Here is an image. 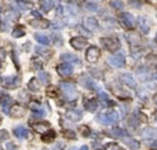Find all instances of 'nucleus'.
<instances>
[{
  "mask_svg": "<svg viewBox=\"0 0 157 150\" xmlns=\"http://www.w3.org/2000/svg\"><path fill=\"white\" fill-rule=\"evenodd\" d=\"M32 25H33L34 28H47V26H48V22L44 20H41V18H39L37 21H33Z\"/></svg>",
  "mask_w": 157,
  "mask_h": 150,
  "instance_id": "nucleus-32",
  "label": "nucleus"
},
{
  "mask_svg": "<svg viewBox=\"0 0 157 150\" xmlns=\"http://www.w3.org/2000/svg\"><path fill=\"white\" fill-rule=\"evenodd\" d=\"M0 150H3V147H0Z\"/></svg>",
  "mask_w": 157,
  "mask_h": 150,
  "instance_id": "nucleus-63",
  "label": "nucleus"
},
{
  "mask_svg": "<svg viewBox=\"0 0 157 150\" xmlns=\"http://www.w3.org/2000/svg\"><path fill=\"white\" fill-rule=\"evenodd\" d=\"M7 149L8 150H18V146L14 145V143H11V142H8V143H7Z\"/></svg>",
  "mask_w": 157,
  "mask_h": 150,
  "instance_id": "nucleus-47",
  "label": "nucleus"
},
{
  "mask_svg": "<svg viewBox=\"0 0 157 150\" xmlns=\"http://www.w3.org/2000/svg\"><path fill=\"white\" fill-rule=\"evenodd\" d=\"M0 123H1V116H0Z\"/></svg>",
  "mask_w": 157,
  "mask_h": 150,
  "instance_id": "nucleus-61",
  "label": "nucleus"
},
{
  "mask_svg": "<svg viewBox=\"0 0 157 150\" xmlns=\"http://www.w3.org/2000/svg\"><path fill=\"white\" fill-rule=\"evenodd\" d=\"M84 8L90 11H97L98 10V6L95 4V3H93V1H86L84 3Z\"/></svg>",
  "mask_w": 157,
  "mask_h": 150,
  "instance_id": "nucleus-35",
  "label": "nucleus"
},
{
  "mask_svg": "<svg viewBox=\"0 0 157 150\" xmlns=\"http://www.w3.org/2000/svg\"><path fill=\"white\" fill-rule=\"evenodd\" d=\"M147 87L149 88H157V80H153V81L147 83Z\"/></svg>",
  "mask_w": 157,
  "mask_h": 150,
  "instance_id": "nucleus-48",
  "label": "nucleus"
},
{
  "mask_svg": "<svg viewBox=\"0 0 157 150\" xmlns=\"http://www.w3.org/2000/svg\"><path fill=\"white\" fill-rule=\"evenodd\" d=\"M83 25L88 32H95V30L98 29V26H99L97 18H94V17H87V18L83 21Z\"/></svg>",
  "mask_w": 157,
  "mask_h": 150,
  "instance_id": "nucleus-7",
  "label": "nucleus"
},
{
  "mask_svg": "<svg viewBox=\"0 0 157 150\" xmlns=\"http://www.w3.org/2000/svg\"><path fill=\"white\" fill-rule=\"evenodd\" d=\"M11 34H13V37H15V39H18V37H22L25 34V29L24 26H15L14 29H13V32H11Z\"/></svg>",
  "mask_w": 157,
  "mask_h": 150,
  "instance_id": "nucleus-26",
  "label": "nucleus"
},
{
  "mask_svg": "<svg viewBox=\"0 0 157 150\" xmlns=\"http://www.w3.org/2000/svg\"><path fill=\"white\" fill-rule=\"evenodd\" d=\"M84 106L88 111H97L98 109V101L97 99H87L84 102Z\"/></svg>",
  "mask_w": 157,
  "mask_h": 150,
  "instance_id": "nucleus-17",
  "label": "nucleus"
},
{
  "mask_svg": "<svg viewBox=\"0 0 157 150\" xmlns=\"http://www.w3.org/2000/svg\"><path fill=\"white\" fill-rule=\"evenodd\" d=\"M30 107H32V110L36 111L37 114H44V110H41L43 107L40 106L39 103H30Z\"/></svg>",
  "mask_w": 157,
  "mask_h": 150,
  "instance_id": "nucleus-36",
  "label": "nucleus"
},
{
  "mask_svg": "<svg viewBox=\"0 0 157 150\" xmlns=\"http://www.w3.org/2000/svg\"><path fill=\"white\" fill-rule=\"evenodd\" d=\"M124 62H125V59H124L123 54H114L108 58V63L113 68H123Z\"/></svg>",
  "mask_w": 157,
  "mask_h": 150,
  "instance_id": "nucleus-3",
  "label": "nucleus"
},
{
  "mask_svg": "<svg viewBox=\"0 0 157 150\" xmlns=\"http://www.w3.org/2000/svg\"><path fill=\"white\" fill-rule=\"evenodd\" d=\"M130 4L131 6H139V1H138V0H130Z\"/></svg>",
  "mask_w": 157,
  "mask_h": 150,
  "instance_id": "nucleus-50",
  "label": "nucleus"
},
{
  "mask_svg": "<svg viewBox=\"0 0 157 150\" xmlns=\"http://www.w3.org/2000/svg\"><path fill=\"white\" fill-rule=\"evenodd\" d=\"M109 136H113V138H127V131H124L123 128H112L110 131L106 132Z\"/></svg>",
  "mask_w": 157,
  "mask_h": 150,
  "instance_id": "nucleus-14",
  "label": "nucleus"
},
{
  "mask_svg": "<svg viewBox=\"0 0 157 150\" xmlns=\"http://www.w3.org/2000/svg\"><path fill=\"white\" fill-rule=\"evenodd\" d=\"M138 22H139L141 30H142L143 33H149V29H150V26H149V24H147L146 18H143V17H139V18H138Z\"/></svg>",
  "mask_w": 157,
  "mask_h": 150,
  "instance_id": "nucleus-23",
  "label": "nucleus"
},
{
  "mask_svg": "<svg viewBox=\"0 0 157 150\" xmlns=\"http://www.w3.org/2000/svg\"><path fill=\"white\" fill-rule=\"evenodd\" d=\"M32 63H33L32 66H33L34 69H40V68H41V62H40V61H37V59H33V61H32Z\"/></svg>",
  "mask_w": 157,
  "mask_h": 150,
  "instance_id": "nucleus-45",
  "label": "nucleus"
},
{
  "mask_svg": "<svg viewBox=\"0 0 157 150\" xmlns=\"http://www.w3.org/2000/svg\"><path fill=\"white\" fill-rule=\"evenodd\" d=\"M94 147H95L97 150H101V149H102V145H98V143H94Z\"/></svg>",
  "mask_w": 157,
  "mask_h": 150,
  "instance_id": "nucleus-52",
  "label": "nucleus"
},
{
  "mask_svg": "<svg viewBox=\"0 0 157 150\" xmlns=\"http://www.w3.org/2000/svg\"><path fill=\"white\" fill-rule=\"evenodd\" d=\"M153 99H154V102H156V103H157V94H156V95H154V98H153Z\"/></svg>",
  "mask_w": 157,
  "mask_h": 150,
  "instance_id": "nucleus-57",
  "label": "nucleus"
},
{
  "mask_svg": "<svg viewBox=\"0 0 157 150\" xmlns=\"http://www.w3.org/2000/svg\"><path fill=\"white\" fill-rule=\"evenodd\" d=\"M124 143L127 146H130V147H132V149H138L139 147V142L135 139H130V138H125L124 139Z\"/></svg>",
  "mask_w": 157,
  "mask_h": 150,
  "instance_id": "nucleus-31",
  "label": "nucleus"
},
{
  "mask_svg": "<svg viewBox=\"0 0 157 150\" xmlns=\"http://www.w3.org/2000/svg\"><path fill=\"white\" fill-rule=\"evenodd\" d=\"M3 99H4V98H1V97H0V105H1V102H3Z\"/></svg>",
  "mask_w": 157,
  "mask_h": 150,
  "instance_id": "nucleus-58",
  "label": "nucleus"
},
{
  "mask_svg": "<svg viewBox=\"0 0 157 150\" xmlns=\"http://www.w3.org/2000/svg\"><path fill=\"white\" fill-rule=\"evenodd\" d=\"M145 63H146L147 68L157 70V55L156 54H147L145 57Z\"/></svg>",
  "mask_w": 157,
  "mask_h": 150,
  "instance_id": "nucleus-12",
  "label": "nucleus"
},
{
  "mask_svg": "<svg viewBox=\"0 0 157 150\" xmlns=\"http://www.w3.org/2000/svg\"><path fill=\"white\" fill-rule=\"evenodd\" d=\"M55 136H57L55 131L48 130V131H46V134L41 136V140H43V142H53V140L55 139Z\"/></svg>",
  "mask_w": 157,
  "mask_h": 150,
  "instance_id": "nucleus-22",
  "label": "nucleus"
},
{
  "mask_svg": "<svg viewBox=\"0 0 157 150\" xmlns=\"http://www.w3.org/2000/svg\"><path fill=\"white\" fill-rule=\"evenodd\" d=\"M13 106V99H11L10 97H6L4 99H3V102H1V107H3V111L4 113H8L10 111V107Z\"/></svg>",
  "mask_w": 157,
  "mask_h": 150,
  "instance_id": "nucleus-24",
  "label": "nucleus"
},
{
  "mask_svg": "<svg viewBox=\"0 0 157 150\" xmlns=\"http://www.w3.org/2000/svg\"><path fill=\"white\" fill-rule=\"evenodd\" d=\"M80 150H88V147H87V146H81V147H80Z\"/></svg>",
  "mask_w": 157,
  "mask_h": 150,
  "instance_id": "nucleus-55",
  "label": "nucleus"
},
{
  "mask_svg": "<svg viewBox=\"0 0 157 150\" xmlns=\"http://www.w3.org/2000/svg\"><path fill=\"white\" fill-rule=\"evenodd\" d=\"M101 44L108 50L109 53H116L121 46L118 39H116V37H103V39H101Z\"/></svg>",
  "mask_w": 157,
  "mask_h": 150,
  "instance_id": "nucleus-1",
  "label": "nucleus"
},
{
  "mask_svg": "<svg viewBox=\"0 0 157 150\" xmlns=\"http://www.w3.org/2000/svg\"><path fill=\"white\" fill-rule=\"evenodd\" d=\"M66 117H68L69 120L72 121H77L81 118V111L78 110H69L68 113H66Z\"/></svg>",
  "mask_w": 157,
  "mask_h": 150,
  "instance_id": "nucleus-21",
  "label": "nucleus"
},
{
  "mask_svg": "<svg viewBox=\"0 0 157 150\" xmlns=\"http://www.w3.org/2000/svg\"><path fill=\"white\" fill-rule=\"evenodd\" d=\"M105 116H106V120H108V124H116L118 120H120V117H118V113L116 110H109L108 113H105Z\"/></svg>",
  "mask_w": 157,
  "mask_h": 150,
  "instance_id": "nucleus-15",
  "label": "nucleus"
},
{
  "mask_svg": "<svg viewBox=\"0 0 157 150\" xmlns=\"http://www.w3.org/2000/svg\"><path fill=\"white\" fill-rule=\"evenodd\" d=\"M28 87H29L30 91H34V92H37L40 90L39 83H37V80H34V79H30V80H29V83H28Z\"/></svg>",
  "mask_w": 157,
  "mask_h": 150,
  "instance_id": "nucleus-29",
  "label": "nucleus"
},
{
  "mask_svg": "<svg viewBox=\"0 0 157 150\" xmlns=\"http://www.w3.org/2000/svg\"><path fill=\"white\" fill-rule=\"evenodd\" d=\"M32 15H33V17H36V18H37V20H39V18H41V17H40V14L39 13H37V11H32Z\"/></svg>",
  "mask_w": 157,
  "mask_h": 150,
  "instance_id": "nucleus-51",
  "label": "nucleus"
},
{
  "mask_svg": "<svg viewBox=\"0 0 157 150\" xmlns=\"http://www.w3.org/2000/svg\"><path fill=\"white\" fill-rule=\"evenodd\" d=\"M81 130H83V135L84 136H88L90 132H91V130H88V127H86V125L81 127Z\"/></svg>",
  "mask_w": 157,
  "mask_h": 150,
  "instance_id": "nucleus-46",
  "label": "nucleus"
},
{
  "mask_svg": "<svg viewBox=\"0 0 157 150\" xmlns=\"http://www.w3.org/2000/svg\"><path fill=\"white\" fill-rule=\"evenodd\" d=\"M57 73H58L61 77H68L73 73V66L72 63H61L57 66Z\"/></svg>",
  "mask_w": 157,
  "mask_h": 150,
  "instance_id": "nucleus-5",
  "label": "nucleus"
},
{
  "mask_svg": "<svg viewBox=\"0 0 157 150\" xmlns=\"http://www.w3.org/2000/svg\"><path fill=\"white\" fill-rule=\"evenodd\" d=\"M105 149L106 150H123V147L117 143H108V145L105 146Z\"/></svg>",
  "mask_w": 157,
  "mask_h": 150,
  "instance_id": "nucleus-38",
  "label": "nucleus"
},
{
  "mask_svg": "<svg viewBox=\"0 0 157 150\" xmlns=\"http://www.w3.org/2000/svg\"><path fill=\"white\" fill-rule=\"evenodd\" d=\"M70 1H76V0H70Z\"/></svg>",
  "mask_w": 157,
  "mask_h": 150,
  "instance_id": "nucleus-62",
  "label": "nucleus"
},
{
  "mask_svg": "<svg viewBox=\"0 0 157 150\" xmlns=\"http://www.w3.org/2000/svg\"><path fill=\"white\" fill-rule=\"evenodd\" d=\"M37 80H39L41 84H44V86H48L50 84V74L47 72H43V70H40L39 74H37Z\"/></svg>",
  "mask_w": 157,
  "mask_h": 150,
  "instance_id": "nucleus-20",
  "label": "nucleus"
},
{
  "mask_svg": "<svg viewBox=\"0 0 157 150\" xmlns=\"http://www.w3.org/2000/svg\"><path fill=\"white\" fill-rule=\"evenodd\" d=\"M68 150H80V149H77V147H70V149H68Z\"/></svg>",
  "mask_w": 157,
  "mask_h": 150,
  "instance_id": "nucleus-56",
  "label": "nucleus"
},
{
  "mask_svg": "<svg viewBox=\"0 0 157 150\" xmlns=\"http://www.w3.org/2000/svg\"><path fill=\"white\" fill-rule=\"evenodd\" d=\"M40 6H41V10L43 11H51L53 10V7H54V4H53V1L51 0H41L40 1Z\"/></svg>",
  "mask_w": 157,
  "mask_h": 150,
  "instance_id": "nucleus-27",
  "label": "nucleus"
},
{
  "mask_svg": "<svg viewBox=\"0 0 157 150\" xmlns=\"http://www.w3.org/2000/svg\"><path fill=\"white\" fill-rule=\"evenodd\" d=\"M6 17H7V18H11V21L18 18V15L15 14V13H13V11H7V13H6Z\"/></svg>",
  "mask_w": 157,
  "mask_h": 150,
  "instance_id": "nucleus-43",
  "label": "nucleus"
},
{
  "mask_svg": "<svg viewBox=\"0 0 157 150\" xmlns=\"http://www.w3.org/2000/svg\"><path fill=\"white\" fill-rule=\"evenodd\" d=\"M1 10H3V8H1V6H0V13H1Z\"/></svg>",
  "mask_w": 157,
  "mask_h": 150,
  "instance_id": "nucleus-59",
  "label": "nucleus"
},
{
  "mask_svg": "<svg viewBox=\"0 0 157 150\" xmlns=\"http://www.w3.org/2000/svg\"><path fill=\"white\" fill-rule=\"evenodd\" d=\"M120 21H121V24H123L127 29H134V28H135V18H134V15H131L130 13H123V14L120 15Z\"/></svg>",
  "mask_w": 157,
  "mask_h": 150,
  "instance_id": "nucleus-4",
  "label": "nucleus"
},
{
  "mask_svg": "<svg viewBox=\"0 0 157 150\" xmlns=\"http://www.w3.org/2000/svg\"><path fill=\"white\" fill-rule=\"evenodd\" d=\"M65 136L69 138V139H74V138H76V134H74L73 131H66V132H65Z\"/></svg>",
  "mask_w": 157,
  "mask_h": 150,
  "instance_id": "nucleus-44",
  "label": "nucleus"
},
{
  "mask_svg": "<svg viewBox=\"0 0 157 150\" xmlns=\"http://www.w3.org/2000/svg\"><path fill=\"white\" fill-rule=\"evenodd\" d=\"M34 39L37 40L41 46H48L50 44V39L46 36V34H40V33H37V34H34Z\"/></svg>",
  "mask_w": 157,
  "mask_h": 150,
  "instance_id": "nucleus-28",
  "label": "nucleus"
},
{
  "mask_svg": "<svg viewBox=\"0 0 157 150\" xmlns=\"http://www.w3.org/2000/svg\"><path fill=\"white\" fill-rule=\"evenodd\" d=\"M152 147H154V149H157V140H154L152 143Z\"/></svg>",
  "mask_w": 157,
  "mask_h": 150,
  "instance_id": "nucleus-53",
  "label": "nucleus"
},
{
  "mask_svg": "<svg viewBox=\"0 0 157 150\" xmlns=\"http://www.w3.org/2000/svg\"><path fill=\"white\" fill-rule=\"evenodd\" d=\"M154 40H156V43H157V34H156V39H154Z\"/></svg>",
  "mask_w": 157,
  "mask_h": 150,
  "instance_id": "nucleus-60",
  "label": "nucleus"
},
{
  "mask_svg": "<svg viewBox=\"0 0 157 150\" xmlns=\"http://www.w3.org/2000/svg\"><path fill=\"white\" fill-rule=\"evenodd\" d=\"M120 80L123 81V84H125V86L130 88L137 87V81H135V79H134L132 74H130V73H123V74H120Z\"/></svg>",
  "mask_w": 157,
  "mask_h": 150,
  "instance_id": "nucleus-8",
  "label": "nucleus"
},
{
  "mask_svg": "<svg viewBox=\"0 0 157 150\" xmlns=\"http://www.w3.org/2000/svg\"><path fill=\"white\" fill-rule=\"evenodd\" d=\"M86 58H87V61H88L90 63H95L99 59V48L91 46V47L87 50V53H86Z\"/></svg>",
  "mask_w": 157,
  "mask_h": 150,
  "instance_id": "nucleus-6",
  "label": "nucleus"
},
{
  "mask_svg": "<svg viewBox=\"0 0 157 150\" xmlns=\"http://www.w3.org/2000/svg\"><path fill=\"white\" fill-rule=\"evenodd\" d=\"M125 37H127V40L130 41L131 44H134V46H137V44L141 43V36L137 33H134V32H131V33H127L125 34Z\"/></svg>",
  "mask_w": 157,
  "mask_h": 150,
  "instance_id": "nucleus-19",
  "label": "nucleus"
},
{
  "mask_svg": "<svg viewBox=\"0 0 157 150\" xmlns=\"http://www.w3.org/2000/svg\"><path fill=\"white\" fill-rule=\"evenodd\" d=\"M80 83H81V84H83L86 88H91V90H97V88H98L97 83L94 81V80L90 77V76H86V74H83V76H81V79H80Z\"/></svg>",
  "mask_w": 157,
  "mask_h": 150,
  "instance_id": "nucleus-11",
  "label": "nucleus"
},
{
  "mask_svg": "<svg viewBox=\"0 0 157 150\" xmlns=\"http://www.w3.org/2000/svg\"><path fill=\"white\" fill-rule=\"evenodd\" d=\"M62 146H64V145H59L58 147H57V146H55V147H54V149H53V150H61V149H62Z\"/></svg>",
  "mask_w": 157,
  "mask_h": 150,
  "instance_id": "nucleus-54",
  "label": "nucleus"
},
{
  "mask_svg": "<svg viewBox=\"0 0 157 150\" xmlns=\"http://www.w3.org/2000/svg\"><path fill=\"white\" fill-rule=\"evenodd\" d=\"M3 84L7 88H15L18 84V79L17 76H10V77H4L3 79Z\"/></svg>",
  "mask_w": 157,
  "mask_h": 150,
  "instance_id": "nucleus-16",
  "label": "nucleus"
},
{
  "mask_svg": "<svg viewBox=\"0 0 157 150\" xmlns=\"http://www.w3.org/2000/svg\"><path fill=\"white\" fill-rule=\"evenodd\" d=\"M61 90L65 94V97L68 98L69 101H73L77 98V91H76V87L70 83H62L61 84Z\"/></svg>",
  "mask_w": 157,
  "mask_h": 150,
  "instance_id": "nucleus-2",
  "label": "nucleus"
},
{
  "mask_svg": "<svg viewBox=\"0 0 157 150\" xmlns=\"http://www.w3.org/2000/svg\"><path fill=\"white\" fill-rule=\"evenodd\" d=\"M99 99L102 102H105L106 105H109V106H113V105H114V102L110 101L108 97V94H105V92H99Z\"/></svg>",
  "mask_w": 157,
  "mask_h": 150,
  "instance_id": "nucleus-33",
  "label": "nucleus"
},
{
  "mask_svg": "<svg viewBox=\"0 0 157 150\" xmlns=\"http://www.w3.org/2000/svg\"><path fill=\"white\" fill-rule=\"evenodd\" d=\"M8 132H7V131L6 130H1L0 131V142H4V140H7L8 139Z\"/></svg>",
  "mask_w": 157,
  "mask_h": 150,
  "instance_id": "nucleus-40",
  "label": "nucleus"
},
{
  "mask_svg": "<svg viewBox=\"0 0 157 150\" xmlns=\"http://www.w3.org/2000/svg\"><path fill=\"white\" fill-rule=\"evenodd\" d=\"M97 121H98V123H102V124H105V125H109L105 114H98V116H97Z\"/></svg>",
  "mask_w": 157,
  "mask_h": 150,
  "instance_id": "nucleus-41",
  "label": "nucleus"
},
{
  "mask_svg": "<svg viewBox=\"0 0 157 150\" xmlns=\"http://www.w3.org/2000/svg\"><path fill=\"white\" fill-rule=\"evenodd\" d=\"M8 114L11 117H14V118H20L25 114V107L21 106V105H13L10 107V111H8Z\"/></svg>",
  "mask_w": 157,
  "mask_h": 150,
  "instance_id": "nucleus-9",
  "label": "nucleus"
},
{
  "mask_svg": "<svg viewBox=\"0 0 157 150\" xmlns=\"http://www.w3.org/2000/svg\"><path fill=\"white\" fill-rule=\"evenodd\" d=\"M36 51H37V53H40L41 54V55H44V57H47V58H50V57H51V51H50V50H46V48H41V47H36Z\"/></svg>",
  "mask_w": 157,
  "mask_h": 150,
  "instance_id": "nucleus-37",
  "label": "nucleus"
},
{
  "mask_svg": "<svg viewBox=\"0 0 157 150\" xmlns=\"http://www.w3.org/2000/svg\"><path fill=\"white\" fill-rule=\"evenodd\" d=\"M13 132H14V135L17 136V138H20V139H26L28 135H29V131L26 130L24 125L15 127L14 130H13Z\"/></svg>",
  "mask_w": 157,
  "mask_h": 150,
  "instance_id": "nucleus-13",
  "label": "nucleus"
},
{
  "mask_svg": "<svg viewBox=\"0 0 157 150\" xmlns=\"http://www.w3.org/2000/svg\"><path fill=\"white\" fill-rule=\"evenodd\" d=\"M154 134H156V131L152 130V128H146V130H143L142 135L145 136V138H147V136H154Z\"/></svg>",
  "mask_w": 157,
  "mask_h": 150,
  "instance_id": "nucleus-39",
  "label": "nucleus"
},
{
  "mask_svg": "<svg viewBox=\"0 0 157 150\" xmlns=\"http://www.w3.org/2000/svg\"><path fill=\"white\" fill-rule=\"evenodd\" d=\"M33 130L40 132V134H41V132H46V131H48V124H47V123H34Z\"/></svg>",
  "mask_w": 157,
  "mask_h": 150,
  "instance_id": "nucleus-25",
  "label": "nucleus"
},
{
  "mask_svg": "<svg viewBox=\"0 0 157 150\" xmlns=\"http://www.w3.org/2000/svg\"><path fill=\"white\" fill-rule=\"evenodd\" d=\"M110 6L116 10H123L124 8V4L121 0H110Z\"/></svg>",
  "mask_w": 157,
  "mask_h": 150,
  "instance_id": "nucleus-34",
  "label": "nucleus"
},
{
  "mask_svg": "<svg viewBox=\"0 0 157 150\" xmlns=\"http://www.w3.org/2000/svg\"><path fill=\"white\" fill-rule=\"evenodd\" d=\"M70 46L76 50H83L87 46V39H84V37H73V39H70Z\"/></svg>",
  "mask_w": 157,
  "mask_h": 150,
  "instance_id": "nucleus-10",
  "label": "nucleus"
},
{
  "mask_svg": "<svg viewBox=\"0 0 157 150\" xmlns=\"http://www.w3.org/2000/svg\"><path fill=\"white\" fill-rule=\"evenodd\" d=\"M61 59H62V61H65V62H68V63L73 62V63H78V65H80V59H78L77 57L72 55V54H69V53L62 54V55H61Z\"/></svg>",
  "mask_w": 157,
  "mask_h": 150,
  "instance_id": "nucleus-18",
  "label": "nucleus"
},
{
  "mask_svg": "<svg viewBox=\"0 0 157 150\" xmlns=\"http://www.w3.org/2000/svg\"><path fill=\"white\" fill-rule=\"evenodd\" d=\"M128 124L131 127H138V124H139V120H138L137 117H131L130 118V121H128Z\"/></svg>",
  "mask_w": 157,
  "mask_h": 150,
  "instance_id": "nucleus-42",
  "label": "nucleus"
},
{
  "mask_svg": "<svg viewBox=\"0 0 157 150\" xmlns=\"http://www.w3.org/2000/svg\"><path fill=\"white\" fill-rule=\"evenodd\" d=\"M17 6H18L20 10H24V11L32 8V3H29V1H21V0H18L17 1Z\"/></svg>",
  "mask_w": 157,
  "mask_h": 150,
  "instance_id": "nucleus-30",
  "label": "nucleus"
},
{
  "mask_svg": "<svg viewBox=\"0 0 157 150\" xmlns=\"http://www.w3.org/2000/svg\"><path fill=\"white\" fill-rule=\"evenodd\" d=\"M4 58H6V51L3 48H0V62L4 61Z\"/></svg>",
  "mask_w": 157,
  "mask_h": 150,
  "instance_id": "nucleus-49",
  "label": "nucleus"
}]
</instances>
